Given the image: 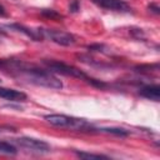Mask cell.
<instances>
[{"label": "cell", "mask_w": 160, "mask_h": 160, "mask_svg": "<svg viewBox=\"0 0 160 160\" xmlns=\"http://www.w3.org/2000/svg\"><path fill=\"white\" fill-rule=\"evenodd\" d=\"M0 70L11 75L12 78L25 80L29 84L42 86L48 89L59 90L62 88V82L50 70L41 69L34 64H29L21 60L0 59Z\"/></svg>", "instance_id": "1"}, {"label": "cell", "mask_w": 160, "mask_h": 160, "mask_svg": "<svg viewBox=\"0 0 160 160\" xmlns=\"http://www.w3.org/2000/svg\"><path fill=\"white\" fill-rule=\"evenodd\" d=\"M44 64L48 68V70H50L51 72H56V74H61V75H65V76H71V78H76V79H80V80H85L89 84H91L92 86H96V88H100V89L106 86L105 82H102L100 80H96V79H92L89 75H86L82 70H80V69H78L72 65L65 64L62 61L44 60Z\"/></svg>", "instance_id": "2"}, {"label": "cell", "mask_w": 160, "mask_h": 160, "mask_svg": "<svg viewBox=\"0 0 160 160\" xmlns=\"http://www.w3.org/2000/svg\"><path fill=\"white\" fill-rule=\"evenodd\" d=\"M44 119L58 128H65V129H71V130H78V131H92L94 128L84 119L74 118V116H68L64 114H50L45 115Z\"/></svg>", "instance_id": "3"}, {"label": "cell", "mask_w": 160, "mask_h": 160, "mask_svg": "<svg viewBox=\"0 0 160 160\" xmlns=\"http://www.w3.org/2000/svg\"><path fill=\"white\" fill-rule=\"evenodd\" d=\"M12 142L19 145L20 148L26 149L28 151L31 152H38V154H45L50 151V145L45 142L44 140H39L35 138H29V136H21L18 139H12Z\"/></svg>", "instance_id": "4"}, {"label": "cell", "mask_w": 160, "mask_h": 160, "mask_svg": "<svg viewBox=\"0 0 160 160\" xmlns=\"http://www.w3.org/2000/svg\"><path fill=\"white\" fill-rule=\"evenodd\" d=\"M44 38L50 39L51 41L62 45V46H70L75 44V36L70 32L62 31V30H54V29H41Z\"/></svg>", "instance_id": "5"}, {"label": "cell", "mask_w": 160, "mask_h": 160, "mask_svg": "<svg viewBox=\"0 0 160 160\" xmlns=\"http://www.w3.org/2000/svg\"><path fill=\"white\" fill-rule=\"evenodd\" d=\"M95 5L106 9V10H112V11H119V12H129L130 6L128 2L124 0H91Z\"/></svg>", "instance_id": "6"}, {"label": "cell", "mask_w": 160, "mask_h": 160, "mask_svg": "<svg viewBox=\"0 0 160 160\" xmlns=\"http://www.w3.org/2000/svg\"><path fill=\"white\" fill-rule=\"evenodd\" d=\"M8 28L15 29L16 31H20V32L25 34L28 38H30L31 40H35V41H41L44 39L41 29H30V28H26V26H24L21 24H9Z\"/></svg>", "instance_id": "7"}, {"label": "cell", "mask_w": 160, "mask_h": 160, "mask_svg": "<svg viewBox=\"0 0 160 160\" xmlns=\"http://www.w3.org/2000/svg\"><path fill=\"white\" fill-rule=\"evenodd\" d=\"M0 98L11 102H21L28 99L25 92L15 89H8V88H0Z\"/></svg>", "instance_id": "8"}, {"label": "cell", "mask_w": 160, "mask_h": 160, "mask_svg": "<svg viewBox=\"0 0 160 160\" xmlns=\"http://www.w3.org/2000/svg\"><path fill=\"white\" fill-rule=\"evenodd\" d=\"M140 95L142 98L150 99L152 101H159L160 100V86L158 84H150V85H145L140 89Z\"/></svg>", "instance_id": "9"}, {"label": "cell", "mask_w": 160, "mask_h": 160, "mask_svg": "<svg viewBox=\"0 0 160 160\" xmlns=\"http://www.w3.org/2000/svg\"><path fill=\"white\" fill-rule=\"evenodd\" d=\"M18 154V149L10 141H0V155L14 156Z\"/></svg>", "instance_id": "10"}, {"label": "cell", "mask_w": 160, "mask_h": 160, "mask_svg": "<svg viewBox=\"0 0 160 160\" xmlns=\"http://www.w3.org/2000/svg\"><path fill=\"white\" fill-rule=\"evenodd\" d=\"M75 154H76L80 159H94V160L109 159L106 155H102V154H94V152H86V151H76Z\"/></svg>", "instance_id": "11"}, {"label": "cell", "mask_w": 160, "mask_h": 160, "mask_svg": "<svg viewBox=\"0 0 160 160\" xmlns=\"http://www.w3.org/2000/svg\"><path fill=\"white\" fill-rule=\"evenodd\" d=\"M41 15L45 16V18L52 19V20H60V19H62V15L59 14L58 11L52 10V9H44V10H41Z\"/></svg>", "instance_id": "12"}, {"label": "cell", "mask_w": 160, "mask_h": 160, "mask_svg": "<svg viewBox=\"0 0 160 160\" xmlns=\"http://www.w3.org/2000/svg\"><path fill=\"white\" fill-rule=\"evenodd\" d=\"M100 131H104V132H109V134H114V135H118V136H126L129 135V131L124 130V129H99Z\"/></svg>", "instance_id": "13"}, {"label": "cell", "mask_w": 160, "mask_h": 160, "mask_svg": "<svg viewBox=\"0 0 160 160\" xmlns=\"http://www.w3.org/2000/svg\"><path fill=\"white\" fill-rule=\"evenodd\" d=\"M79 9H80L79 0H71L70 1V5H69V11L70 12H76V11H79Z\"/></svg>", "instance_id": "14"}, {"label": "cell", "mask_w": 160, "mask_h": 160, "mask_svg": "<svg viewBox=\"0 0 160 160\" xmlns=\"http://www.w3.org/2000/svg\"><path fill=\"white\" fill-rule=\"evenodd\" d=\"M88 49H89V51H102L101 49H104V45L102 44H92V45H89Z\"/></svg>", "instance_id": "15"}, {"label": "cell", "mask_w": 160, "mask_h": 160, "mask_svg": "<svg viewBox=\"0 0 160 160\" xmlns=\"http://www.w3.org/2000/svg\"><path fill=\"white\" fill-rule=\"evenodd\" d=\"M149 9H150V11H152V12L156 14V15L160 14V8L158 6V4H154V2L150 4V5H149Z\"/></svg>", "instance_id": "16"}, {"label": "cell", "mask_w": 160, "mask_h": 160, "mask_svg": "<svg viewBox=\"0 0 160 160\" xmlns=\"http://www.w3.org/2000/svg\"><path fill=\"white\" fill-rule=\"evenodd\" d=\"M0 18H8V11L1 4H0Z\"/></svg>", "instance_id": "17"}, {"label": "cell", "mask_w": 160, "mask_h": 160, "mask_svg": "<svg viewBox=\"0 0 160 160\" xmlns=\"http://www.w3.org/2000/svg\"><path fill=\"white\" fill-rule=\"evenodd\" d=\"M1 131H15V129L14 128H11V126H0V132Z\"/></svg>", "instance_id": "18"}, {"label": "cell", "mask_w": 160, "mask_h": 160, "mask_svg": "<svg viewBox=\"0 0 160 160\" xmlns=\"http://www.w3.org/2000/svg\"><path fill=\"white\" fill-rule=\"evenodd\" d=\"M0 35H5V31H4L2 28H0Z\"/></svg>", "instance_id": "19"}]
</instances>
